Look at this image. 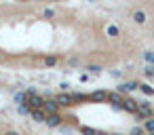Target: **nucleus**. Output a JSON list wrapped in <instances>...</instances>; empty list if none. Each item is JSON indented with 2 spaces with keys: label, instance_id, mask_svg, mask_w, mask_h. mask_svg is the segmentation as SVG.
I'll return each mask as SVG.
<instances>
[{
  "label": "nucleus",
  "instance_id": "13",
  "mask_svg": "<svg viewBox=\"0 0 154 135\" xmlns=\"http://www.w3.org/2000/svg\"><path fill=\"white\" fill-rule=\"evenodd\" d=\"M143 127H146V131H148V133H154V118H148Z\"/></svg>",
  "mask_w": 154,
  "mask_h": 135
},
{
  "label": "nucleus",
  "instance_id": "8",
  "mask_svg": "<svg viewBox=\"0 0 154 135\" xmlns=\"http://www.w3.org/2000/svg\"><path fill=\"white\" fill-rule=\"evenodd\" d=\"M108 99H110L116 108H120V103H122V97H120L118 93H108Z\"/></svg>",
  "mask_w": 154,
  "mask_h": 135
},
{
  "label": "nucleus",
  "instance_id": "14",
  "mask_svg": "<svg viewBox=\"0 0 154 135\" xmlns=\"http://www.w3.org/2000/svg\"><path fill=\"white\" fill-rule=\"evenodd\" d=\"M139 89H141V91H143L146 95H152V93H154V89H152L150 84H139Z\"/></svg>",
  "mask_w": 154,
  "mask_h": 135
},
{
  "label": "nucleus",
  "instance_id": "3",
  "mask_svg": "<svg viewBox=\"0 0 154 135\" xmlns=\"http://www.w3.org/2000/svg\"><path fill=\"white\" fill-rule=\"evenodd\" d=\"M137 103H139V101H133V99H122V103H120V108H125L127 112H131V114H135V112H137Z\"/></svg>",
  "mask_w": 154,
  "mask_h": 135
},
{
  "label": "nucleus",
  "instance_id": "15",
  "mask_svg": "<svg viewBox=\"0 0 154 135\" xmlns=\"http://www.w3.org/2000/svg\"><path fill=\"white\" fill-rule=\"evenodd\" d=\"M108 34H110V36H118V28H116V26H110V28H108Z\"/></svg>",
  "mask_w": 154,
  "mask_h": 135
},
{
  "label": "nucleus",
  "instance_id": "20",
  "mask_svg": "<svg viewBox=\"0 0 154 135\" xmlns=\"http://www.w3.org/2000/svg\"><path fill=\"white\" fill-rule=\"evenodd\" d=\"M7 135H19V133H15V131H9V133H7Z\"/></svg>",
  "mask_w": 154,
  "mask_h": 135
},
{
  "label": "nucleus",
  "instance_id": "11",
  "mask_svg": "<svg viewBox=\"0 0 154 135\" xmlns=\"http://www.w3.org/2000/svg\"><path fill=\"white\" fill-rule=\"evenodd\" d=\"M57 101H59V103L70 106V103H72V97H70V95H66V93H61V95H57Z\"/></svg>",
  "mask_w": 154,
  "mask_h": 135
},
{
  "label": "nucleus",
  "instance_id": "22",
  "mask_svg": "<svg viewBox=\"0 0 154 135\" xmlns=\"http://www.w3.org/2000/svg\"><path fill=\"white\" fill-rule=\"evenodd\" d=\"M150 135H154V133H150Z\"/></svg>",
  "mask_w": 154,
  "mask_h": 135
},
{
  "label": "nucleus",
  "instance_id": "7",
  "mask_svg": "<svg viewBox=\"0 0 154 135\" xmlns=\"http://www.w3.org/2000/svg\"><path fill=\"white\" fill-rule=\"evenodd\" d=\"M89 99H93V101H103V99H108V93H106V91H95Z\"/></svg>",
  "mask_w": 154,
  "mask_h": 135
},
{
  "label": "nucleus",
  "instance_id": "5",
  "mask_svg": "<svg viewBox=\"0 0 154 135\" xmlns=\"http://www.w3.org/2000/svg\"><path fill=\"white\" fill-rule=\"evenodd\" d=\"M30 114H32V118H34V120H38V122H45V120H47V114H45V110H42V108H40V110H32Z\"/></svg>",
  "mask_w": 154,
  "mask_h": 135
},
{
  "label": "nucleus",
  "instance_id": "1",
  "mask_svg": "<svg viewBox=\"0 0 154 135\" xmlns=\"http://www.w3.org/2000/svg\"><path fill=\"white\" fill-rule=\"evenodd\" d=\"M42 103H45V99L42 97H38L34 91H28L26 93V99H23V110H40L42 108Z\"/></svg>",
  "mask_w": 154,
  "mask_h": 135
},
{
  "label": "nucleus",
  "instance_id": "17",
  "mask_svg": "<svg viewBox=\"0 0 154 135\" xmlns=\"http://www.w3.org/2000/svg\"><path fill=\"white\" fill-rule=\"evenodd\" d=\"M131 135H146V133H143V129H139V127H133Z\"/></svg>",
  "mask_w": 154,
  "mask_h": 135
},
{
  "label": "nucleus",
  "instance_id": "10",
  "mask_svg": "<svg viewBox=\"0 0 154 135\" xmlns=\"http://www.w3.org/2000/svg\"><path fill=\"white\" fill-rule=\"evenodd\" d=\"M139 84H135V82H125V84H120L118 87V91H135Z\"/></svg>",
  "mask_w": 154,
  "mask_h": 135
},
{
  "label": "nucleus",
  "instance_id": "18",
  "mask_svg": "<svg viewBox=\"0 0 154 135\" xmlns=\"http://www.w3.org/2000/svg\"><path fill=\"white\" fill-rule=\"evenodd\" d=\"M87 70H89V72H93V74H97V72H101V68H99V66H89Z\"/></svg>",
  "mask_w": 154,
  "mask_h": 135
},
{
  "label": "nucleus",
  "instance_id": "16",
  "mask_svg": "<svg viewBox=\"0 0 154 135\" xmlns=\"http://www.w3.org/2000/svg\"><path fill=\"white\" fill-rule=\"evenodd\" d=\"M143 57H146V61H150V63H154V53H152V51H148V53H143Z\"/></svg>",
  "mask_w": 154,
  "mask_h": 135
},
{
  "label": "nucleus",
  "instance_id": "19",
  "mask_svg": "<svg viewBox=\"0 0 154 135\" xmlns=\"http://www.w3.org/2000/svg\"><path fill=\"white\" fill-rule=\"evenodd\" d=\"M45 61H47V66H53V63H55V57H47Z\"/></svg>",
  "mask_w": 154,
  "mask_h": 135
},
{
  "label": "nucleus",
  "instance_id": "23",
  "mask_svg": "<svg viewBox=\"0 0 154 135\" xmlns=\"http://www.w3.org/2000/svg\"><path fill=\"white\" fill-rule=\"evenodd\" d=\"M152 36H154V34H152Z\"/></svg>",
  "mask_w": 154,
  "mask_h": 135
},
{
  "label": "nucleus",
  "instance_id": "2",
  "mask_svg": "<svg viewBox=\"0 0 154 135\" xmlns=\"http://www.w3.org/2000/svg\"><path fill=\"white\" fill-rule=\"evenodd\" d=\"M135 116L137 118H152V108H150V103L148 101H141V103H137V112H135Z\"/></svg>",
  "mask_w": 154,
  "mask_h": 135
},
{
  "label": "nucleus",
  "instance_id": "21",
  "mask_svg": "<svg viewBox=\"0 0 154 135\" xmlns=\"http://www.w3.org/2000/svg\"><path fill=\"white\" fill-rule=\"evenodd\" d=\"M114 135H122V133H114Z\"/></svg>",
  "mask_w": 154,
  "mask_h": 135
},
{
  "label": "nucleus",
  "instance_id": "9",
  "mask_svg": "<svg viewBox=\"0 0 154 135\" xmlns=\"http://www.w3.org/2000/svg\"><path fill=\"white\" fill-rule=\"evenodd\" d=\"M133 19H135V23H146V13L143 11H135L133 13Z\"/></svg>",
  "mask_w": 154,
  "mask_h": 135
},
{
  "label": "nucleus",
  "instance_id": "4",
  "mask_svg": "<svg viewBox=\"0 0 154 135\" xmlns=\"http://www.w3.org/2000/svg\"><path fill=\"white\" fill-rule=\"evenodd\" d=\"M42 110H45L47 116H49V114H57V103H55L53 99H47V101L42 103Z\"/></svg>",
  "mask_w": 154,
  "mask_h": 135
},
{
  "label": "nucleus",
  "instance_id": "12",
  "mask_svg": "<svg viewBox=\"0 0 154 135\" xmlns=\"http://www.w3.org/2000/svg\"><path fill=\"white\" fill-rule=\"evenodd\" d=\"M80 131H82V135H106V133H99V131H95L91 127H82Z\"/></svg>",
  "mask_w": 154,
  "mask_h": 135
},
{
  "label": "nucleus",
  "instance_id": "6",
  "mask_svg": "<svg viewBox=\"0 0 154 135\" xmlns=\"http://www.w3.org/2000/svg\"><path fill=\"white\" fill-rule=\"evenodd\" d=\"M45 122L51 124V127H57V124H61V116H59V114H49Z\"/></svg>",
  "mask_w": 154,
  "mask_h": 135
}]
</instances>
